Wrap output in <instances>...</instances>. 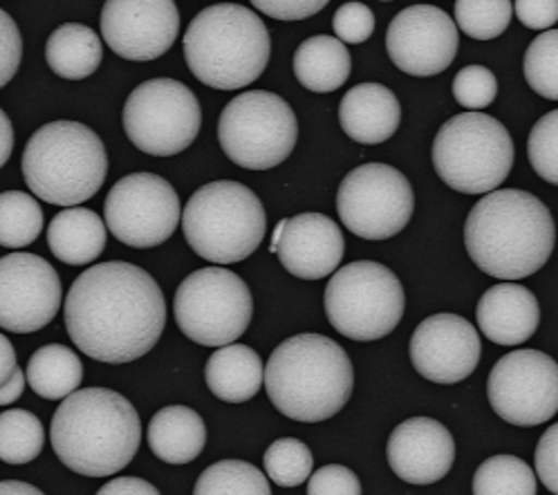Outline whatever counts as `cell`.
<instances>
[{
  "label": "cell",
  "mask_w": 558,
  "mask_h": 495,
  "mask_svg": "<svg viewBox=\"0 0 558 495\" xmlns=\"http://www.w3.org/2000/svg\"><path fill=\"white\" fill-rule=\"evenodd\" d=\"M63 316L78 350L119 365L146 357L157 346L167 327V301L142 267L110 261L74 280Z\"/></svg>",
  "instance_id": "6da1fadb"
},
{
  "label": "cell",
  "mask_w": 558,
  "mask_h": 495,
  "mask_svg": "<svg viewBox=\"0 0 558 495\" xmlns=\"http://www.w3.org/2000/svg\"><path fill=\"white\" fill-rule=\"evenodd\" d=\"M556 225L547 206L521 189L487 193L464 222V246L475 267L500 280H521L549 261Z\"/></svg>",
  "instance_id": "7a4b0ae2"
},
{
  "label": "cell",
  "mask_w": 558,
  "mask_h": 495,
  "mask_svg": "<svg viewBox=\"0 0 558 495\" xmlns=\"http://www.w3.org/2000/svg\"><path fill=\"white\" fill-rule=\"evenodd\" d=\"M52 446L61 464L86 478L124 471L142 442L135 406L114 390L86 388L63 399L52 418Z\"/></svg>",
  "instance_id": "3957f363"
},
{
  "label": "cell",
  "mask_w": 558,
  "mask_h": 495,
  "mask_svg": "<svg viewBox=\"0 0 558 495\" xmlns=\"http://www.w3.org/2000/svg\"><path fill=\"white\" fill-rule=\"evenodd\" d=\"M265 386L281 415L316 424L343 410L352 395L354 370L337 341L324 335H296L271 352Z\"/></svg>",
  "instance_id": "277c9868"
},
{
  "label": "cell",
  "mask_w": 558,
  "mask_h": 495,
  "mask_svg": "<svg viewBox=\"0 0 558 495\" xmlns=\"http://www.w3.org/2000/svg\"><path fill=\"white\" fill-rule=\"evenodd\" d=\"M271 38L260 16L235 3L197 14L184 34V59L197 81L214 90H238L265 72Z\"/></svg>",
  "instance_id": "5b68a950"
},
{
  "label": "cell",
  "mask_w": 558,
  "mask_h": 495,
  "mask_svg": "<svg viewBox=\"0 0 558 495\" xmlns=\"http://www.w3.org/2000/svg\"><path fill=\"white\" fill-rule=\"evenodd\" d=\"M108 173L106 146L78 121H52L38 129L23 153L27 189L48 204L76 206L97 195Z\"/></svg>",
  "instance_id": "8992f818"
},
{
  "label": "cell",
  "mask_w": 558,
  "mask_h": 495,
  "mask_svg": "<svg viewBox=\"0 0 558 495\" xmlns=\"http://www.w3.org/2000/svg\"><path fill=\"white\" fill-rule=\"evenodd\" d=\"M267 216L260 197L241 182L218 180L197 189L182 212L191 250L216 265L250 258L265 238Z\"/></svg>",
  "instance_id": "52a82bcc"
},
{
  "label": "cell",
  "mask_w": 558,
  "mask_h": 495,
  "mask_svg": "<svg viewBox=\"0 0 558 495\" xmlns=\"http://www.w3.org/2000/svg\"><path fill=\"white\" fill-rule=\"evenodd\" d=\"M433 167L458 193L485 195L511 173L513 142L505 123L483 112L451 117L433 142Z\"/></svg>",
  "instance_id": "ba28073f"
},
{
  "label": "cell",
  "mask_w": 558,
  "mask_h": 495,
  "mask_svg": "<svg viewBox=\"0 0 558 495\" xmlns=\"http://www.w3.org/2000/svg\"><path fill=\"white\" fill-rule=\"evenodd\" d=\"M324 307L330 325L352 341H379L400 325L407 307L404 287L386 265L350 263L330 278Z\"/></svg>",
  "instance_id": "9c48e42d"
},
{
  "label": "cell",
  "mask_w": 558,
  "mask_h": 495,
  "mask_svg": "<svg viewBox=\"0 0 558 495\" xmlns=\"http://www.w3.org/2000/svg\"><path fill=\"white\" fill-rule=\"evenodd\" d=\"M299 140L292 106L274 93L250 90L231 99L218 121L225 155L247 171H269L283 164Z\"/></svg>",
  "instance_id": "30bf717a"
},
{
  "label": "cell",
  "mask_w": 558,
  "mask_h": 495,
  "mask_svg": "<svg viewBox=\"0 0 558 495\" xmlns=\"http://www.w3.org/2000/svg\"><path fill=\"white\" fill-rule=\"evenodd\" d=\"M173 310L186 339L207 348H222L247 333L254 297L241 276L225 267H207L182 280Z\"/></svg>",
  "instance_id": "8fae6325"
},
{
  "label": "cell",
  "mask_w": 558,
  "mask_h": 495,
  "mask_svg": "<svg viewBox=\"0 0 558 495\" xmlns=\"http://www.w3.org/2000/svg\"><path fill=\"white\" fill-rule=\"evenodd\" d=\"M203 129V108L175 79H150L124 104V131L135 148L153 157L186 150Z\"/></svg>",
  "instance_id": "7c38bea8"
},
{
  "label": "cell",
  "mask_w": 558,
  "mask_h": 495,
  "mask_svg": "<svg viewBox=\"0 0 558 495\" xmlns=\"http://www.w3.org/2000/svg\"><path fill=\"white\" fill-rule=\"evenodd\" d=\"M413 209L411 182L388 164H364L339 184V218L348 231L364 240H388L404 231Z\"/></svg>",
  "instance_id": "4fadbf2b"
},
{
  "label": "cell",
  "mask_w": 558,
  "mask_h": 495,
  "mask_svg": "<svg viewBox=\"0 0 558 495\" xmlns=\"http://www.w3.org/2000/svg\"><path fill=\"white\" fill-rule=\"evenodd\" d=\"M110 233L133 250H153L167 242L182 218L175 189L155 173L119 180L104 202Z\"/></svg>",
  "instance_id": "5bb4252c"
},
{
  "label": "cell",
  "mask_w": 558,
  "mask_h": 495,
  "mask_svg": "<svg viewBox=\"0 0 558 495\" xmlns=\"http://www.w3.org/2000/svg\"><path fill=\"white\" fill-rule=\"evenodd\" d=\"M487 395L507 424H545L558 412V363L538 350L505 354L492 370Z\"/></svg>",
  "instance_id": "9a60e30c"
},
{
  "label": "cell",
  "mask_w": 558,
  "mask_h": 495,
  "mask_svg": "<svg viewBox=\"0 0 558 495\" xmlns=\"http://www.w3.org/2000/svg\"><path fill=\"white\" fill-rule=\"evenodd\" d=\"M61 278L41 256L0 258V327L14 335L44 329L61 307Z\"/></svg>",
  "instance_id": "2e32d148"
},
{
  "label": "cell",
  "mask_w": 558,
  "mask_h": 495,
  "mask_svg": "<svg viewBox=\"0 0 558 495\" xmlns=\"http://www.w3.org/2000/svg\"><path fill=\"white\" fill-rule=\"evenodd\" d=\"M460 46L453 19L433 5H413L397 14L386 32L390 61L411 76H433L445 72Z\"/></svg>",
  "instance_id": "e0dca14e"
},
{
  "label": "cell",
  "mask_w": 558,
  "mask_h": 495,
  "mask_svg": "<svg viewBox=\"0 0 558 495\" xmlns=\"http://www.w3.org/2000/svg\"><path fill=\"white\" fill-rule=\"evenodd\" d=\"M101 34L108 48L129 61L165 57L180 34L175 0H106Z\"/></svg>",
  "instance_id": "ac0fdd59"
},
{
  "label": "cell",
  "mask_w": 558,
  "mask_h": 495,
  "mask_svg": "<svg viewBox=\"0 0 558 495\" xmlns=\"http://www.w3.org/2000/svg\"><path fill=\"white\" fill-rule=\"evenodd\" d=\"M483 343L477 329L458 314H433L411 337V363L433 384H460L481 363Z\"/></svg>",
  "instance_id": "d6986e66"
},
{
  "label": "cell",
  "mask_w": 558,
  "mask_h": 495,
  "mask_svg": "<svg viewBox=\"0 0 558 495\" xmlns=\"http://www.w3.org/2000/svg\"><path fill=\"white\" fill-rule=\"evenodd\" d=\"M392 473L417 486L447 478L456 462V442L451 431L430 418H413L397 426L386 446Z\"/></svg>",
  "instance_id": "ffe728a7"
},
{
  "label": "cell",
  "mask_w": 558,
  "mask_h": 495,
  "mask_svg": "<svg viewBox=\"0 0 558 495\" xmlns=\"http://www.w3.org/2000/svg\"><path fill=\"white\" fill-rule=\"evenodd\" d=\"M274 254L292 276L322 280L335 274L343 261V231L324 214H299L286 218V229L274 246Z\"/></svg>",
  "instance_id": "44dd1931"
},
{
  "label": "cell",
  "mask_w": 558,
  "mask_h": 495,
  "mask_svg": "<svg viewBox=\"0 0 558 495\" xmlns=\"http://www.w3.org/2000/svg\"><path fill=\"white\" fill-rule=\"evenodd\" d=\"M481 333L496 346H521L534 337L541 305L523 285L500 282L487 290L475 307Z\"/></svg>",
  "instance_id": "7402d4cb"
},
{
  "label": "cell",
  "mask_w": 558,
  "mask_h": 495,
  "mask_svg": "<svg viewBox=\"0 0 558 495\" xmlns=\"http://www.w3.org/2000/svg\"><path fill=\"white\" fill-rule=\"evenodd\" d=\"M402 121V106L381 84H359L350 88L339 104V123L356 144L388 142Z\"/></svg>",
  "instance_id": "603a6c76"
},
{
  "label": "cell",
  "mask_w": 558,
  "mask_h": 495,
  "mask_svg": "<svg viewBox=\"0 0 558 495\" xmlns=\"http://www.w3.org/2000/svg\"><path fill=\"white\" fill-rule=\"evenodd\" d=\"M207 444L203 418L186 406H169L157 410L148 424V446L167 464L193 462Z\"/></svg>",
  "instance_id": "cb8c5ba5"
},
{
  "label": "cell",
  "mask_w": 558,
  "mask_h": 495,
  "mask_svg": "<svg viewBox=\"0 0 558 495\" xmlns=\"http://www.w3.org/2000/svg\"><path fill=\"white\" fill-rule=\"evenodd\" d=\"M209 390L227 403L254 399L265 382V367L256 350L241 343L218 348L205 367Z\"/></svg>",
  "instance_id": "d4e9b609"
},
{
  "label": "cell",
  "mask_w": 558,
  "mask_h": 495,
  "mask_svg": "<svg viewBox=\"0 0 558 495\" xmlns=\"http://www.w3.org/2000/svg\"><path fill=\"white\" fill-rule=\"evenodd\" d=\"M106 236V225L95 212L70 206L50 222L48 244L61 263L78 267L90 265L104 254Z\"/></svg>",
  "instance_id": "484cf974"
},
{
  "label": "cell",
  "mask_w": 558,
  "mask_h": 495,
  "mask_svg": "<svg viewBox=\"0 0 558 495\" xmlns=\"http://www.w3.org/2000/svg\"><path fill=\"white\" fill-rule=\"evenodd\" d=\"M352 70V59L339 38L312 36L299 46L294 55V74L299 84L310 93L339 90Z\"/></svg>",
  "instance_id": "4316f807"
},
{
  "label": "cell",
  "mask_w": 558,
  "mask_h": 495,
  "mask_svg": "<svg viewBox=\"0 0 558 495\" xmlns=\"http://www.w3.org/2000/svg\"><path fill=\"white\" fill-rule=\"evenodd\" d=\"M46 59L57 76L82 81L97 72L104 59V48L90 27L82 23H65L50 34Z\"/></svg>",
  "instance_id": "83f0119b"
},
{
  "label": "cell",
  "mask_w": 558,
  "mask_h": 495,
  "mask_svg": "<svg viewBox=\"0 0 558 495\" xmlns=\"http://www.w3.org/2000/svg\"><path fill=\"white\" fill-rule=\"evenodd\" d=\"M27 384L44 399H65L84 382V363L68 346L38 348L27 363Z\"/></svg>",
  "instance_id": "f1b7e54d"
},
{
  "label": "cell",
  "mask_w": 558,
  "mask_h": 495,
  "mask_svg": "<svg viewBox=\"0 0 558 495\" xmlns=\"http://www.w3.org/2000/svg\"><path fill=\"white\" fill-rule=\"evenodd\" d=\"M44 444V424L29 410L0 412V460L5 464H29L41 456Z\"/></svg>",
  "instance_id": "f546056e"
},
{
  "label": "cell",
  "mask_w": 558,
  "mask_h": 495,
  "mask_svg": "<svg viewBox=\"0 0 558 495\" xmlns=\"http://www.w3.org/2000/svg\"><path fill=\"white\" fill-rule=\"evenodd\" d=\"M44 231V212L38 202L21 191L0 193V246L23 250Z\"/></svg>",
  "instance_id": "4dcf8cb0"
},
{
  "label": "cell",
  "mask_w": 558,
  "mask_h": 495,
  "mask_svg": "<svg viewBox=\"0 0 558 495\" xmlns=\"http://www.w3.org/2000/svg\"><path fill=\"white\" fill-rule=\"evenodd\" d=\"M193 495H271L260 469L243 460H222L197 478Z\"/></svg>",
  "instance_id": "1f68e13d"
},
{
  "label": "cell",
  "mask_w": 558,
  "mask_h": 495,
  "mask_svg": "<svg viewBox=\"0 0 558 495\" xmlns=\"http://www.w3.org/2000/svg\"><path fill=\"white\" fill-rule=\"evenodd\" d=\"M473 495H536V475L515 456H494L477 467Z\"/></svg>",
  "instance_id": "d6a6232c"
},
{
  "label": "cell",
  "mask_w": 558,
  "mask_h": 495,
  "mask_svg": "<svg viewBox=\"0 0 558 495\" xmlns=\"http://www.w3.org/2000/svg\"><path fill=\"white\" fill-rule=\"evenodd\" d=\"M511 16V0H456V23L475 40L498 38L509 27Z\"/></svg>",
  "instance_id": "836d02e7"
},
{
  "label": "cell",
  "mask_w": 558,
  "mask_h": 495,
  "mask_svg": "<svg viewBox=\"0 0 558 495\" xmlns=\"http://www.w3.org/2000/svg\"><path fill=\"white\" fill-rule=\"evenodd\" d=\"M267 478L278 486H299L310 480L314 458L312 450L294 437H281L276 439L263 458Z\"/></svg>",
  "instance_id": "e575fe53"
},
{
  "label": "cell",
  "mask_w": 558,
  "mask_h": 495,
  "mask_svg": "<svg viewBox=\"0 0 558 495\" xmlns=\"http://www.w3.org/2000/svg\"><path fill=\"white\" fill-rule=\"evenodd\" d=\"M525 79L543 99L558 101V29L538 34L525 52Z\"/></svg>",
  "instance_id": "d590c367"
},
{
  "label": "cell",
  "mask_w": 558,
  "mask_h": 495,
  "mask_svg": "<svg viewBox=\"0 0 558 495\" xmlns=\"http://www.w3.org/2000/svg\"><path fill=\"white\" fill-rule=\"evenodd\" d=\"M527 155L532 169L549 184L558 186V110L541 117L530 133Z\"/></svg>",
  "instance_id": "8d00e7d4"
},
{
  "label": "cell",
  "mask_w": 558,
  "mask_h": 495,
  "mask_svg": "<svg viewBox=\"0 0 558 495\" xmlns=\"http://www.w3.org/2000/svg\"><path fill=\"white\" fill-rule=\"evenodd\" d=\"M498 95V79L485 65H466L453 79V97L466 112L483 110Z\"/></svg>",
  "instance_id": "74e56055"
},
{
  "label": "cell",
  "mask_w": 558,
  "mask_h": 495,
  "mask_svg": "<svg viewBox=\"0 0 558 495\" xmlns=\"http://www.w3.org/2000/svg\"><path fill=\"white\" fill-rule=\"evenodd\" d=\"M332 29L341 44H366L375 32V14L364 3H345L332 19Z\"/></svg>",
  "instance_id": "f35d334b"
},
{
  "label": "cell",
  "mask_w": 558,
  "mask_h": 495,
  "mask_svg": "<svg viewBox=\"0 0 558 495\" xmlns=\"http://www.w3.org/2000/svg\"><path fill=\"white\" fill-rule=\"evenodd\" d=\"M307 495H362V482L354 471L341 464H328L310 475Z\"/></svg>",
  "instance_id": "ab89813d"
},
{
  "label": "cell",
  "mask_w": 558,
  "mask_h": 495,
  "mask_svg": "<svg viewBox=\"0 0 558 495\" xmlns=\"http://www.w3.org/2000/svg\"><path fill=\"white\" fill-rule=\"evenodd\" d=\"M23 61V38L16 21L0 10V88L16 76Z\"/></svg>",
  "instance_id": "60d3db41"
},
{
  "label": "cell",
  "mask_w": 558,
  "mask_h": 495,
  "mask_svg": "<svg viewBox=\"0 0 558 495\" xmlns=\"http://www.w3.org/2000/svg\"><path fill=\"white\" fill-rule=\"evenodd\" d=\"M330 0H252V5L276 21H303L322 12Z\"/></svg>",
  "instance_id": "b9f144b4"
},
{
  "label": "cell",
  "mask_w": 558,
  "mask_h": 495,
  "mask_svg": "<svg viewBox=\"0 0 558 495\" xmlns=\"http://www.w3.org/2000/svg\"><path fill=\"white\" fill-rule=\"evenodd\" d=\"M536 473L547 491L558 495V424L549 426L536 446Z\"/></svg>",
  "instance_id": "7bdbcfd3"
},
{
  "label": "cell",
  "mask_w": 558,
  "mask_h": 495,
  "mask_svg": "<svg viewBox=\"0 0 558 495\" xmlns=\"http://www.w3.org/2000/svg\"><path fill=\"white\" fill-rule=\"evenodd\" d=\"M513 10L530 29H549L558 23V0H515Z\"/></svg>",
  "instance_id": "ee69618b"
},
{
  "label": "cell",
  "mask_w": 558,
  "mask_h": 495,
  "mask_svg": "<svg viewBox=\"0 0 558 495\" xmlns=\"http://www.w3.org/2000/svg\"><path fill=\"white\" fill-rule=\"evenodd\" d=\"M97 495H162L142 478H117L99 488Z\"/></svg>",
  "instance_id": "f6af8a7d"
},
{
  "label": "cell",
  "mask_w": 558,
  "mask_h": 495,
  "mask_svg": "<svg viewBox=\"0 0 558 495\" xmlns=\"http://www.w3.org/2000/svg\"><path fill=\"white\" fill-rule=\"evenodd\" d=\"M14 150V129L10 117L0 110V169L5 167Z\"/></svg>",
  "instance_id": "bcb514c9"
},
{
  "label": "cell",
  "mask_w": 558,
  "mask_h": 495,
  "mask_svg": "<svg viewBox=\"0 0 558 495\" xmlns=\"http://www.w3.org/2000/svg\"><path fill=\"white\" fill-rule=\"evenodd\" d=\"M16 352L14 346L10 343V339H5L0 335V386H3L16 370Z\"/></svg>",
  "instance_id": "7dc6e473"
},
{
  "label": "cell",
  "mask_w": 558,
  "mask_h": 495,
  "mask_svg": "<svg viewBox=\"0 0 558 495\" xmlns=\"http://www.w3.org/2000/svg\"><path fill=\"white\" fill-rule=\"evenodd\" d=\"M25 390V373H21V367L14 370V375L0 386V406H10L14 403Z\"/></svg>",
  "instance_id": "c3c4849f"
},
{
  "label": "cell",
  "mask_w": 558,
  "mask_h": 495,
  "mask_svg": "<svg viewBox=\"0 0 558 495\" xmlns=\"http://www.w3.org/2000/svg\"><path fill=\"white\" fill-rule=\"evenodd\" d=\"M0 495H46V493L27 482L8 480V482H0Z\"/></svg>",
  "instance_id": "681fc988"
},
{
  "label": "cell",
  "mask_w": 558,
  "mask_h": 495,
  "mask_svg": "<svg viewBox=\"0 0 558 495\" xmlns=\"http://www.w3.org/2000/svg\"><path fill=\"white\" fill-rule=\"evenodd\" d=\"M283 229H286V220H281V222H278V227L274 229V238H271V244H269V252H274V246H276L278 238H281V236H283Z\"/></svg>",
  "instance_id": "f907efd6"
}]
</instances>
